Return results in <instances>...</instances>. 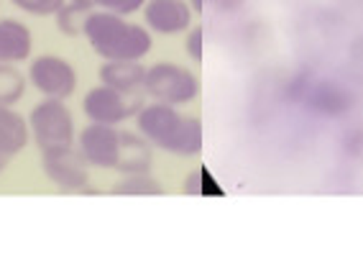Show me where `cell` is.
I'll return each instance as SVG.
<instances>
[{
    "instance_id": "9",
    "label": "cell",
    "mask_w": 363,
    "mask_h": 256,
    "mask_svg": "<svg viewBox=\"0 0 363 256\" xmlns=\"http://www.w3.org/2000/svg\"><path fill=\"white\" fill-rule=\"evenodd\" d=\"M143 21L151 31L162 36H177L192 26V8L184 0H146Z\"/></svg>"
},
{
    "instance_id": "6",
    "label": "cell",
    "mask_w": 363,
    "mask_h": 256,
    "mask_svg": "<svg viewBox=\"0 0 363 256\" xmlns=\"http://www.w3.org/2000/svg\"><path fill=\"white\" fill-rule=\"evenodd\" d=\"M28 82L44 95V98L67 100L77 90V72L67 60L57 54H41L28 65Z\"/></svg>"
},
{
    "instance_id": "12",
    "label": "cell",
    "mask_w": 363,
    "mask_h": 256,
    "mask_svg": "<svg viewBox=\"0 0 363 256\" xmlns=\"http://www.w3.org/2000/svg\"><path fill=\"white\" fill-rule=\"evenodd\" d=\"M143 77H146V67H141L138 60H113L100 67V82L121 92L141 90Z\"/></svg>"
},
{
    "instance_id": "20",
    "label": "cell",
    "mask_w": 363,
    "mask_h": 256,
    "mask_svg": "<svg viewBox=\"0 0 363 256\" xmlns=\"http://www.w3.org/2000/svg\"><path fill=\"white\" fill-rule=\"evenodd\" d=\"M69 3H74V6H79V8H84V11H95L92 0H69Z\"/></svg>"
},
{
    "instance_id": "7",
    "label": "cell",
    "mask_w": 363,
    "mask_h": 256,
    "mask_svg": "<svg viewBox=\"0 0 363 256\" xmlns=\"http://www.w3.org/2000/svg\"><path fill=\"white\" fill-rule=\"evenodd\" d=\"M141 100L133 98V92H121L116 87H108L100 82L92 87L82 100V111L92 123H108L118 126L125 118H133L141 111Z\"/></svg>"
},
{
    "instance_id": "19",
    "label": "cell",
    "mask_w": 363,
    "mask_h": 256,
    "mask_svg": "<svg viewBox=\"0 0 363 256\" xmlns=\"http://www.w3.org/2000/svg\"><path fill=\"white\" fill-rule=\"evenodd\" d=\"M202 28H192L187 36V54L192 57L195 62H202Z\"/></svg>"
},
{
    "instance_id": "1",
    "label": "cell",
    "mask_w": 363,
    "mask_h": 256,
    "mask_svg": "<svg viewBox=\"0 0 363 256\" xmlns=\"http://www.w3.org/2000/svg\"><path fill=\"white\" fill-rule=\"evenodd\" d=\"M82 36L90 41L98 57L113 60H141L151 49V33L141 23L125 21L111 11H90Z\"/></svg>"
},
{
    "instance_id": "2",
    "label": "cell",
    "mask_w": 363,
    "mask_h": 256,
    "mask_svg": "<svg viewBox=\"0 0 363 256\" xmlns=\"http://www.w3.org/2000/svg\"><path fill=\"white\" fill-rule=\"evenodd\" d=\"M136 126L149 144L159 146L172 154L192 157L202 149V126L197 118L179 116L174 106L151 103L136 113Z\"/></svg>"
},
{
    "instance_id": "10",
    "label": "cell",
    "mask_w": 363,
    "mask_h": 256,
    "mask_svg": "<svg viewBox=\"0 0 363 256\" xmlns=\"http://www.w3.org/2000/svg\"><path fill=\"white\" fill-rule=\"evenodd\" d=\"M33 36L26 23L0 18V65H21L31 57Z\"/></svg>"
},
{
    "instance_id": "14",
    "label": "cell",
    "mask_w": 363,
    "mask_h": 256,
    "mask_svg": "<svg viewBox=\"0 0 363 256\" xmlns=\"http://www.w3.org/2000/svg\"><path fill=\"white\" fill-rule=\"evenodd\" d=\"M28 77L13 65H0V106H16L26 92Z\"/></svg>"
},
{
    "instance_id": "21",
    "label": "cell",
    "mask_w": 363,
    "mask_h": 256,
    "mask_svg": "<svg viewBox=\"0 0 363 256\" xmlns=\"http://www.w3.org/2000/svg\"><path fill=\"white\" fill-rule=\"evenodd\" d=\"M8 162H11V159H6V157H3V154H0V172L6 169V167H8Z\"/></svg>"
},
{
    "instance_id": "15",
    "label": "cell",
    "mask_w": 363,
    "mask_h": 256,
    "mask_svg": "<svg viewBox=\"0 0 363 256\" xmlns=\"http://www.w3.org/2000/svg\"><path fill=\"white\" fill-rule=\"evenodd\" d=\"M87 16H90V11H84V8L74 6V3L67 0L65 6L54 13V18H57V28L65 33V36H82Z\"/></svg>"
},
{
    "instance_id": "13",
    "label": "cell",
    "mask_w": 363,
    "mask_h": 256,
    "mask_svg": "<svg viewBox=\"0 0 363 256\" xmlns=\"http://www.w3.org/2000/svg\"><path fill=\"white\" fill-rule=\"evenodd\" d=\"M151 167V149L143 136L130 131H121V154H118V167L123 174H136V172H149Z\"/></svg>"
},
{
    "instance_id": "17",
    "label": "cell",
    "mask_w": 363,
    "mask_h": 256,
    "mask_svg": "<svg viewBox=\"0 0 363 256\" xmlns=\"http://www.w3.org/2000/svg\"><path fill=\"white\" fill-rule=\"evenodd\" d=\"M18 11L31 16H54L67 0H11Z\"/></svg>"
},
{
    "instance_id": "3",
    "label": "cell",
    "mask_w": 363,
    "mask_h": 256,
    "mask_svg": "<svg viewBox=\"0 0 363 256\" xmlns=\"http://www.w3.org/2000/svg\"><path fill=\"white\" fill-rule=\"evenodd\" d=\"M28 131H31L33 144L44 149L54 146L74 144V118L72 111L67 108L65 100L59 98H44L41 103L31 108L28 116Z\"/></svg>"
},
{
    "instance_id": "11",
    "label": "cell",
    "mask_w": 363,
    "mask_h": 256,
    "mask_svg": "<svg viewBox=\"0 0 363 256\" xmlns=\"http://www.w3.org/2000/svg\"><path fill=\"white\" fill-rule=\"evenodd\" d=\"M31 131L28 121L13 111V106H0V154L6 159H13L18 151L26 149Z\"/></svg>"
},
{
    "instance_id": "5",
    "label": "cell",
    "mask_w": 363,
    "mask_h": 256,
    "mask_svg": "<svg viewBox=\"0 0 363 256\" xmlns=\"http://www.w3.org/2000/svg\"><path fill=\"white\" fill-rule=\"evenodd\" d=\"M41 169H44L46 179L57 184L59 190L77 192L90 184V165L74 144L41 151Z\"/></svg>"
},
{
    "instance_id": "4",
    "label": "cell",
    "mask_w": 363,
    "mask_h": 256,
    "mask_svg": "<svg viewBox=\"0 0 363 256\" xmlns=\"http://www.w3.org/2000/svg\"><path fill=\"white\" fill-rule=\"evenodd\" d=\"M143 90L149 92L156 103H167V106H187L197 98L200 82L195 72H189L187 67L162 62L146 69L143 77Z\"/></svg>"
},
{
    "instance_id": "8",
    "label": "cell",
    "mask_w": 363,
    "mask_h": 256,
    "mask_svg": "<svg viewBox=\"0 0 363 256\" xmlns=\"http://www.w3.org/2000/svg\"><path fill=\"white\" fill-rule=\"evenodd\" d=\"M77 149L90 167L98 169H116L118 154H121V131L116 126L108 123H92L79 131Z\"/></svg>"
},
{
    "instance_id": "18",
    "label": "cell",
    "mask_w": 363,
    "mask_h": 256,
    "mask_svg": "<svg viewBox=\"0 0 363 256\" xmlns=\"http://www.w3.org/2000/svg\"><path fill=\"white\" fill-rule=\"evenodd\" d=\"M95 11H111L118 16H130L146 6V0H92Z\"/></svg>"
},
{
    "instance_id": "16",
    "label": "cell",
    "mask_w": 363,
    "mask_h": 256,
    "mask_svg": "<svg viewBox=\"0 0 363 256\" xmlns=\"http://www.w3.org/2000/svg\"><path fill=\"white\" fill-rule=\"evenodd\" d=\"M113 192L121 195H159L162 187L154 177H149L146 172H136V174H125L121 182L113 187Z\"/></svg>"
}]
</instances>
